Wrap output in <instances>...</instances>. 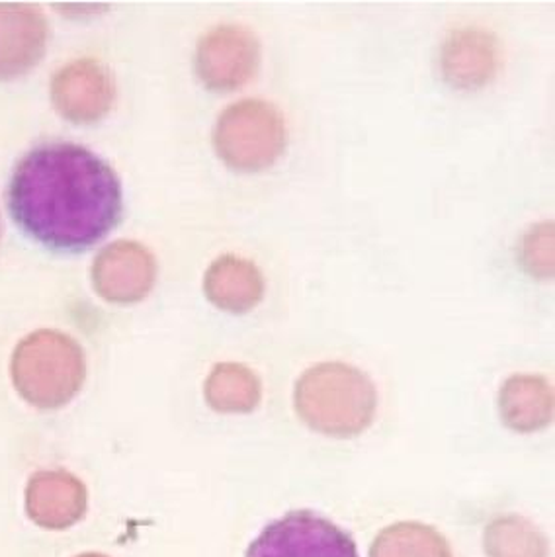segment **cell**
I'll return each mask as SVG.
<instances>
[{
    "instance_id": "cell-12",
    "label": "cell",
    "mask_w": 555,
    "mask_h": 557,
    "mask_svg": "<svg viewBox=\"0 0 555 557\" xmlns=\"http://www.w3.org/2000/svg\"><path fill=\"white\" fill-rule=\"evenodd\" d=\"M203 292L215 308L247 313L264 298V276L252 260L223 255L206 270Z\"/></svg>"
},
{
    "instance_id": "cell-11",
    "label": "cell",
    "mask_w": 555,
    "mask_h": 557,
    "mask_svg": "<svg viewBox=\"0 0 555 557\" xmlns=\"http://www.w3.org/2000/svg\"><path fill=\"white\" fill-rule=\"evenodd\" d=\"M48 20L36 7L0 2V81L36 67L48 48Z\"/></svg>"
},
{
    "instance_id": "cell-5",
    "label": "cell",
    "mask_w": 555,
    "mask_h": 557,
    "mask_svg": "<svg viewBox=\"0 0 555 557\" xmlns=\"http://www.w3.org/2000/svg\"><path fill=\"white\" fill-rule=\"evenodd\" d=\"M245 557H360L355 540L313 510H292L250 542Z\"/></svg>"
},
{
    "instance_id": "cell-2",
    "label": "cell",
    "mask_w": 555,
    "mask_h": 557,
    "mask_svg": "<svg viewBox=\"0 0 555 557\" xmlns=\"http://www.w3.org/2000/svg\"><path fill=\"white\" fill-rule=\"evenodd\" d=\"M10 374L14 387L38 409H59L81 392L87 377L85 352L75 338L41 329L14 348Z\"/></svg>"
},
{
    "instance_id": "cell-1",
    "label": "cell",
    "mask_w": 555,
    "mask_h": 557,
    "mask_svg": "<svg viewBox=\"0 0 555 557\" xmlns=\"http://www.w3.org/2000/svg\"><path fill=\"white\" fill-rule=\"evenodd\" d=\"M9 208L22 231L49 249H88L120 222L122 184L85 147L41 145L12 174Z\"/></svg>"
},
{
    "instance_id": "cell-13",
    "label": "cell",
    "mask_w": 555,
    "mask_h": 557,
    "mask_svg": "<svg viewBox=\"0 0 555 557\" xmlns=\"http://www.w3.org/2000/svg\"><path fill=\"white\" fill-rule=\"evenodd\" d=\"M501 411L513 429L534 431L552 419V389L540 375H513L501 392Z\"/></svg>"
},
{
    "instance_id": "cell-6",
    "label": "cell",
    "mask_w": 555,
    "mask_h": 557,
    "mask_svg": "<svg viewBox=\"0 0 555 557\" xmlns=\"http://www.w3.org/2000/svg\"><path fill=\"white\" fill-rule=\"evenodd\" d=\"M260 39L237 24L211 28L196 49V73L210 90L230 92L245 87L260 67Z\"/></svg>"
},
{
    "instance_id": "cell-16",
    "label": "cell",
    "mask_w": 555,
    "mask_h": 557,
    "mask_svg": "<svg viewBox=\"0 0 555 557\" xmlns=\"http://www.w3.org/2000/svg\"><path fill=\"white\" fill-rule=\"evenodd\" d=\"M77 557H106V556H102V554H83V556H77Z\"/></svg>"
},
{
    "instance_id": "cell-3",
    "label": "cell",
    "mask_w": 555,
    "mask_h": 557,
    "mask_svg": "<svg viewBox=\"0 0 555 557\" xmlns=\"http://www.w3.org/2000/svg\"><path fill=\"white\" fill-rule=\"evenodd\" d=\"M296 409L317 431L348 436L360 433L372 421L375 389L353 366L319 364L299 377Z\"/></svg>"
},
{
    "instance_id": "cell-15",
    "label": "cell",
    "mask_w": 555,
    "mask_h": 557,
    "mask_svg": "<svg viewBox=\"0 0 555 557\" xmlns=\"http://www.w3.org/2000/svg\"><path fill=\"white\" fill-rule=\"evenodd\" d=\"M518 257L528 274L536 278H552L554 276V222L532 225L520 240Z\"/></svg>"
},
{
    "instance_id": "cell-7",
    "label": "cell",
    "mask_w": 555,
    "mask_h": 557,
    "mask_svg": "<svg viewBox=\"0 0 555 557\" xmlns=\"http://www.w3.org/2000/svg\"><path fill=\"white\" fill-rule=\"evenodd\" d=\"M51 100L69 122L92 124L112 110L114 75L96 59H77L55 73L51 81Z\"/></svg>"
},
{
    "instance_id": "cell-10",
    "label": "cell",
    "mask_w": 555,
    "mask_h": 557,
    "mask_svg": "<svg viewBox=\"0 0 555 557\" xmlns=\"http://www.w3.org/2000/svg\"><path fill=\"white\" fill-rule=\"evenodd\" d=\"M88 493L85 483L65 470L34 473L26 487L28 519L46 530H67L85 517Z\"/></svg>"
},
{
    "instance_id": "cell-8",
    "label": "cell",
    "mask_w": 555,
    "mask_h": 557,
    "mask_svg": "<svg viewBox=\"0 0 555 557\" xmlns=\"http://www.w3.org/2000/svg\"><path fill=\"white\" fill-rule=\"evenodd\" d=\"M157 280L153 252L135 240H115L100 250L92 267V284L100 298L127 306L149 296Z\"/></svg>"
},
{
    "instance_id": "cell-4",
    "label": "cell",
    "mask_w": 555,
    "mask_h": 557,
    "mask_svg": "<svg viewBox=\"0 0 555 557\" xmlns=\"http://www.w3.org/2000/svg\"><path fill=\"white\" fill-rule=\"evenodd\" d=\"M286 141L284 114L260 98H245L225 108L213 129L221 161L243 173L272 166L284 153Z\"/></svg>"
},
{
    "instance_id": "cell-14",
    "label": "cell",
    "mask_w": 555,
    "mask_h": 557,
    "mask_svg": "<svg viewBox=\"0 0 555 557\" xmlns=\"http://www.w3.org/2000/svg\"><path fill=\"white\" fill-rule=\"evenodd\" d=\"M206 399L221 413L250 411L259 404V380L245 366H215L206 382Z\"/></svg>"
},
{
    "instance_id": "cell-9",
    "label": "cell",
    "mask_w": 555,
    "mask_h": 557,
    "mask_svg": "<svg viewBox=\"0 0 555 557\" xmlns=\"http://www.w3.org/2000/svg\"><path fill=\"white\" fill-rule=\"evenodd\" d=\"M501 67V46L495 34L478 26L454 29L441 51L442 75L458 90L488 87Z\"/></svg>"
}]
</instances>
